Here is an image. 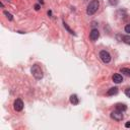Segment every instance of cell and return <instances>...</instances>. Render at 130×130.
<instances>
[{"mask_svg":"<svg viewBox=\"0 0 130 130\" xmlns=\"http://www.w3.org/2000/svg\"><path fill=\"white\" fill-rule=\"evenodd\" d=\"M4 14L6 15V17L8 18L9 21H12V15H11L10 13H9V12H7V11H4Z\"/></svg>","mask_w":130,"mask_h":130,"instance_id":"14","label":"cell"},{"mask_svg":"<svg viewBox=\"0 0 130 130\" xmlns=\"http://www.w3.org/2000/svg\"><path fill=\"white\" fill-rule=\"evenodd\" d=\"M99 37H100V33H99V31L97 30V29H92L91 30V32H90V34H89V39L91 40V41H97L98 39H99Z\"/></svg>","mask_w":130,"mask_h":130,"instance_id":"6","label":"cell"},{"mask_svg":"<svg viewBox=\"0 0 130 130\" xmlns=\"http://www.w3.org/2000/svg\"><path fill=\"white\" fill-rule=\"evenodd\" d=\"M121 71L122 73H124L126 76H129L130 77V68H121Z\"/></svg>","mask_w":130,"mask_h":130,"instance_id":"12","label":"cell"},{"mask_svg":"<svg viewBox=\"0 0 130 130\" xmlns=\"http://www.w3.org/2000/svg\"><path fill=\"white\" fill-rule=\"evenodd\" d=\"M39 1L41 2V4H44V1H43V0H39Z\"/></svg>","mask_w":130,"mask_h":130,"instance_id":"20","label":"cell"},{"mask_svg":"<svg viewBox=\"0 0 130 130\" xmlns=\"http://www.w3.org/2000/svg\"><path fill=\"white\" fill-rule=\"evenodd\" d=\"M70 103L72 105H78L79 104V100L76 95H71L70 96Z\"/></svg>","mask_w":130,"mask_h":130,"instance_id":"8","label":"cell"},{"mask_svg":"<svg viewBox=\"0 0 130 130\" xmlns=\"http://www.w3.org/2000/svg\"><path fill=\"white\" fill-rule=\"evenodd\" d=\"M118 94V88L117 87H111L107 91V96H115Z\"/></svg>","mask_w":130,"mask_h":130,"instance_id":"9","label":"cell"},{"mask_svg":"<svg viewBox=\"0 0 130 130\" xmlns=\"http://www.w3.org/2000/svg\"><path fill=\"white\" fill-rule=\"evenodd\" d=\"M31 72H32L33 76H34L36 79L40 80V79L43 78V70H42V68L39 66L38 64L33 65V67H32V69H31Z\"/></svg>","mask_w":130,"mask_h":130,"instance_id":"2","label":"cell"},{"mask_svg":"<svg viewBox=\"0 0 130 130\" xmlns=\"http://www.w3.org/2000/svg\"><path fill=\"white\" fill-rule=\"evenodd\" d=\"M125 95H126L128 98H130V87H128V88L125 89Z\"/></svg>","mask_w":130,"mask_h":130,"instance_id":"16","label":"cell"},{"mask_svg":"<svg viewBox=\"0 0 130 130\" xmlns=\"http://www.w3.org/2000/svg\"><path fill=\"white\" fill-rule=\"evenodd\" d=\"M13 108L15 111H17V112H20V111H22L23 109V103H22V101L21 99H17L15 100L14 102V104H13Z\"/></svg>","mask_w":130,"mask_h":130,"instance_id":"5","label":"cell"},{"mask_svg":"<svg viewBox=\"0 0 130 130\" xmlns=\"http://www.w3.org/2000/svg\"><path fill=\"white\" fill-rule=\"evenodd\" d=\"M111 118L114 119L115 121H122L123 120V114H122V111H119V110H115L111 113Z\"/></svg>","mask_w":130,"mask_h":130,"instance_id":"3","label":"cell"},{"mask_svg":"<svg viewBox=\"0 0 130 130\" xmlns=\"http://www.w3.org/2000/svg\"><path fill=\"white\" fill-rule=\"evenodd\" d=\"M109 3L111 5H117L118 4V0H109Z\"/></svg>","mask_w":130,"mask_h":130,"instance_id":"15","label":"cell"},{"mask_svg":"<svg viewBox=\"0 0 130 130\" xmlns=\"http://www.w3.org/2000/svg\"><path fill=\"white\" fill-rule=\"evenodd\" d=\"M125 127H126V128H129V127H130V121H128V122L125 124Z\"/></svg>","mask_w":130,"mask_h":130,"instance_id":"18","label":"cell"},{"mask_svg":"<svg viewBox=\"0 0 130 130\" xmlns=\"http://www.w3.org/2000/svg\"><path fill=\"white\" fill-rule=\"evenodd\" d=\"M125 32H126L127 34H130V24H127V25L125 26Z\"/></svg>","mask_w":130,"mask_h":130,"instance_id":"17","label":"cell"},{"mask_svg":"<svg viewBox=\"0 0 130 130\" xmlns=\"http://www.w3.org/2000/svg\"><path fill=\"white\" fill-rule=\"evenodd\" d=\"M100 58L102 59V61L104 63H109L111 61V55L109 54V52L103 50L100 52Z\"/></svg>","mask_w":130,"mask_h":130,"instance_id":"4","label":"cell"},{"mask_svg":"<svg viewBox=\"0 0 130 130\" xmlns=\"http://www.w3.org/2000/svg\"><path fill=\"white\" fill-rule=\"evenodd\" d=\"M112 80H113L115 83H120V82L123 81V77H122L121 74L116 73V74H114V75L112 76Z\"/></svg>","mask_w":130,"mask_h":130,"instance_id":"7","label":"cell"},{"mask_svg":"<svg viewBox=\"0 0 130 130\" xmlns=\"http://www.w3.org/2000/svg\"><path fill=\"white\" fill-rule=\"evenodd\" d=\"M35 9H36V10H39V9H40V5H38V4L35 5Z\"/></svg>","mask_w":130,"mask_h":130,"instance_id":"19","label":"cell"},{"mask_svg":"<svg viewBox=\"0 0 130 130\" xmlns=\"http://www.w3.org/2000/svg\"><path fill=\"white\" fill-rule=\"evenodd\" d=\"M122 41L127 44V45H130V35H126V36H122Z\"/></svg>","mask_w":130,"mask_h":130,"instance_id":"11","label":"cell"},{"mask_svg":"<svg viewBox=\"0 0 130 130\" xmlns=\"http://www.w3.org/2000/svg\"><path fill=\"white\" fill-rule=\"evenodd\" d=\"M63 25H64L65 29H66V30L68 31V33H69V34H71V35H75V33H74V32L70 29V27L68 26V24H67V23H65V22H63Z\"/></svg>","mask_w":130,"mask_h":130,"instance_id":"13","label":"cell"},{"mask_svg":"<svg viewBox=\"0 0 130 130\" xmlns=\"http://www.w3.org/2000/svg\"><path fill=\"white\" fill-rule=\"evenodd\" d=\"M116 109L119 110V111H122V112H124V111L127 110V106L125 104H117L116 105Z\"/></svg>","mask_w":130,"mask_h":130,"instance_id":"10","label":"cell"},{"mask_svg":"<svg viewBox=\"0 0 130 130\" xmlns=\"http://www.w3.org/2000/svg\"><path fill=\"white\" fill-rule=\"evenodd\" d=\"M99 6H100V2L98 0H92V1L89 2V4L87 5V13L88 15H92L95 14L98 9H99Z\"/></svg>","mask_w":130,"mask_h":130,"instance_id":"1","label":"cell"}]
</instances>
